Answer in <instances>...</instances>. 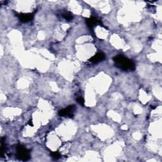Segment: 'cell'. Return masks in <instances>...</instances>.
Returning <instances> with one entry per match:
<instances>
[{"label": "cell", "instance_id": "6da1fadb", "mask_svg": "<svg viewBox=\"0 0 162 162\" xmlns=\"http://www.w3.org/2000/svg\"><path fill=\"white\" fill-rule=\"evenodd\" d=\"M116 66L125 71H133L135 70V64L132 60L123 55H117L114 58Z\"/></svg>", "mask_w": 162, "mask_h": 162}, {"label": "cell", "instance_id": "7a4b0ae2", "mask_svg": "<svg viewBox=\"0 0 162 162\" xmlns=\"http://www.w3.org/2000/svg\"><path fill=\"white\" fill-rule=\"evenodd\" d=\"M17 158L22 161H27L30 158V155L27 150L21 145L17 147Z\"/></svg>", "mask_w": 162, "mask_h": 162}, {"label": "cell", "instance_id": "3957f363", "mask_svg": "<svg viewBox=\"0 0 162 162\" xmlns=\"http://www.w3.org/2000/svg\"><path fill=\"white\" fill-rule=\"evenodd\" d=\"M75 108L74 105L69 106L66 108L61 110L58 112V114L60 116H69V117H72L74 114Z\"/></svg>", "mask_w": 162, "mask_h": 162}, {"label": "cell", "instance_id": "277c9868", "mask_svg": "<svg viewBox=\"0 0 162 162\" xmlns=\"http://www.w3.org/2000/svg\"><path fill=\"white\" fill-rule=\"evenodd\" d=\"M105 59V55L104 53H98L95 55L93 56L91 59L89 60V61L92 63H94V64H98V63L102 61Z\"/></svg>", "mask_w": 162, "mask_h": 162}, {"label": "cell", "instance_id": "5b68a950", "mask_svg": "<svg viewBox=\"0 0 162 162\" xmlns=\"http://www.w3.org/2000/svg\"><path fill=\"white\" fill-rule=\"evenodd\" d=\"M19 19L22 22H29L32 20L34 18V15L33 13H21L19 15Z\"/></svg>", "mask_w": 162, "mask_h": 162}, {"label": "cell", "instance_id": "8992f818", "mask_svg": "<svg viewBox=\"0 0 162 162\" xmlns=\"http://www.w3.org/2000/svg\"><path fill=\"white\" fill-rule=\"evenodd\" d=\"M86 23L88 25V27L91 28H93L94 26L96 25L97 24H100V25H102V22L101 20H98L96 18H90L89 19H87L86 20Z\"/></svg>", "mask_w": 162, "mask_h": 162}, {"label": "cell", "instance_id": "52a82bcc", "mask_svg": "<svg viewBox=\"0 0 162 162\" xmlns=\"http://www.w3.org/2000/svg\"><path fill=\"white\" fill-rule=\"evenodd\" d=\"M61 17L64 18V19H65L67 20H71L72 19H73V17H74L72 14L70 13V12H68L63 13L61 14Z\"/></svg>", "mask_w": 162, "mask_h": 162}, {"label": "cell", "instance_id": "ba28073f", "mask_svg": "<svg viewBox=\"0 0 162 162\" xmlns=\"http://www.w3.org/2000/svg\"><path fill=\"white\" fill-rule=\"evenodd\" d=\"M51 156L53 158L56 160L59 159L60 158V155L58 152H53L51 153Z\"/></svg>", "mask_w": 162, "mask_h": 162}, {"label": "cell", "instance_id": "9c48e42d", "mask_svg": "<svg viewBox=\"0 0 162 162\" xmlns=\"http://www.w3.org/2000/svg\"><path fill=\"white\" fill-rule=\"evenodd\" d=\"M77 101L78 102V103H79V104L80 105H82V106H84V99L82 98V97H79L77 99Z\"/></svg>", "mask_w": 162, "mask_h": 162}, {"label": "cell", "instance_id": "30bf717a", "mask_svg": "<svg viewBox=\"0 0 162 162\" xmlns=\"http://www.w3.org/2000/svg\"><path fill=\"white\" fill-rule=\"evenodd\" d=\"M29 125L30 126H32V127L33 126V121H32V120H29Z\"/></svg>", "mask_w": 162, "mask_h": 162}]
</instances>
